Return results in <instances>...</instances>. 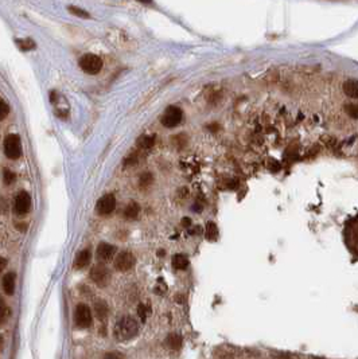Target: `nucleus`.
Listing matches in <instances>:
<instances>
[{"label": "nucleus", "instance_id": "nucleus-13", "mask_svg": "<svg viewBox=\"0 0 358 359\" xmlns=\"http://www.w3.org/2000/svg\"><path fill=\"white\" fill-rule=\"evenodd\" d=\"M343 92L346 96H349L351 98L358 97V84L355 80H349L343 84Z\"/></svg>", "mask_w": 358, "mask_h": 359}, {"label": "nucleus", "instance_id": "nucleus-8", "mask_svg": "<svg viewBox=\"0 0 358 359\" xmlns=\"http://www.w3.org/2000/svg\"><path fill=\"white\" fill-rule=\"evenodd\" d=\"M14 208L19 216L27 214L31 208V196L29 192L21 191L15 198V203H14Z\"/></svg>", "mask_w": 358, "mask_h": 359}, {"label": "nucleus", "instance_id": "nucleus-33", "mask_svg": "<svg viewBox=\"0 0 358 359\" xmlns=\"http://www.w3.org/2000/svg\"><path fill=\"white\" fill-rule=\"evenodd\" d=\"M2 347H3V338L0 336V350H2Z\"/></svg>", "mask_w": 358, "mask_h": 359}, {"label": "nucleus", "instance_id": "nucleus-30", "mask_svg": "<svg viewBox=\"0 0 358 359\" xmlns=\"http://www.w3.org/2000/svg\"><path fill=\"white\" fill-rule=\"evenodd\" d=\"M6 265H7V260H6L5 257H0V273L3 272V269L6 268Z\"/></svg>", "mask_w": 358, "mask_h": 359}, {"label": "nucleus", "instance_id": "nucleus-25", "mask_svg": "<svg viewBox=\"0 0 358 359\" xmlns=\"http://www.w3.org/2000/svg\"><path fill=\"white\" fill-rule=\"evenodd\" d=\"M346 113L349 114L351 118H354V120H357L358 118V106L355 105V104H349V105H346Z\"/></svg>", "mask_w": 358, "mask_h": 359}, {"label": "nucleus", "instance_id": "nucleus-34", "mask_svg": "<svg viewBox=\"0 0 358 359\" xmlns=\"http://www.w3.org/2000/svg\"><path fill=\"white\" fill-rule=\"evenodd\" d=\"M311 359H325V358H311Z\"/></svg>", "mask_w": 358, "mask_h": 359}, {"label": "nucleus", "instance_id": "nucleus-6", "mask_svg": "<svg viewBox=\"0 0 358 359\" xmlns=\"http://www.w3.org/2000/svg\"><path fill=\"white\" fill-rule=\"evenodd\" d=\"M91 278L96 282V284H97V285L105 286L108 282H109L111 273H109V270H108L107 266L99 264V265H96L92 268Z\"/></svg>", "mask_w": 358, "mask_h": 359}, {"label": "nucleus", "instance_id": "nucleus-15", "mask_svg": "<svg viewBox=\"0 0 358 359\" xmlns=\"http://www.w3.org/2000/svg\"><path fill=\"white\" fill-rule=\"evenodd\" d=\"M10 316H11V310H10L9 304L0 298V326L6 324Z\"/></svg>", "mask_w": 358, "mask_h": 359}, {"label": "nucleus", "instance_id": "nucleus-24", "mask_svg": "<svg viewBox=\"0 0 358 359\" xmlns=\"http://www.w3.org/2000/svg\"><path fill=\"white\" fill-rule=\"evenodd\" d=\"M149 314H150L149 306H146V304H139V307H137V315H139L140 319H141L143 322H146V319H147Z\"/></svg>", "mask_w": 358, "mask_h": 359}, {"label": "nucleus", "instance_id": "nucleus-26", "mask_svg": "<svg viewBox=\"0 0 358 359\" xmlns=\"http://www.w3.org/2000/svg\"><path fill=\"white\" fill-rule=\"evenodd\" d=\"M10 113V106L3 100H0V121L5 120Z\"/></svg>", "mask_w": 358, "mask_h": 359}, {"label": "nucleus", "instance_id": "nucleus-1", "mask_svg": "<svg viewBox=\"0 0 358 359\" xmlns=\"http://www.w3.org/2000/svg\"><path fill=\"white\" fill-rule=\"evenodd\" d=\"M139 332V326L135 319L131 316H124L115 324L113 335L119 342H125L129 339L135 338Z\"/></svg>", "mask_w": 358, "mask_h": 359}, {"label": "nucleus", "instance_id": "nucleus-32", "mask_svg": "<svg viewBox=\"0 0 358 359\" xmlns=\"http://www.w3.org/2000/svg\"><path fill=\"white\" fill-rule=\"evenodd\" d=\"M139 3H145V5H150V3H153V0H137Z\"/></svg>", "mask_w": 358, "mask_h": 359}, {"label": "nucleus", "instance_id": "nucleus-21", "mask_svg": "<svg viewBox=\"0 0 358 359\" xmlns=\"http://www.w3.org/2000/svg\"><path fill=\"white\" fill-rule=\"evenodd\" d=\"M69 13L73 14V15H76V17L79 18H83V19H89L91 18V15L85 11V10L83 9H79V7H75V6H70L69 9Z\"/></svg>", "mask_w": 358, "mask_h": 359}, {"label": "nucleus", "instance_id": "nucleus-3", "mask_svg": "<svg viewBox=\"0 0 358 359\" xmlns=\"http://www.w3.org/2000/svg\"><path fill=\"white\" fill-rule=\"evenodd\" d=\"M5 154L9 159L17 160L22 156V141L18 135H9L5 139Z\"/></svg>", "mask_w": 358, "mask_h": 359}, {"label": "nucleus", "instance_id": "nucleus-10", "mask_svg": "<svg viewBox=\"0 0 358 359\" xmlns=\"http://www.w3.org/2000/svg\"><path fill=\"white\" fill-rule=\"evenodd\" d=\"M116 254V248L111 244H107V242H103L97 246V258L100 261H109L113 258V256Z\"/></svg>", "mask_w": 358, "mask_h": 359}, {"label": "nucleus", "instance_id": "nucleus-16", "mask_svg": "<svg viewBox=\"0 0 358 359\" xmlns=\"http://www.w3.org/2000/svg\"><path fill=\"white\" fill-rule=\"evenodd\" d=\"M166 344L171 350H179L182 347V338L178 334H170L166 339Z\"/></svg>", "mask_w": 358, "mask_h": 359}, {"label": "nucleus", "instance_id": "nucleus-2", "mask_svg": "<svg viewBox=\"0 0 358 359\" xmlns=\"http://www.w3.org/2000/svg\"><path fill=\"white\" fill-rule=\"evenodd\" d=\"M80 67L88 74H97L103 69V59L95 54H85L80 58Z\"/></svg>", "mask_w": 358, "mask_h": 359}, {"label": "nucleus", "instance_id": "nucleus-17", "mask_svg": "<svg viewBox=\"0 0 358 359\" xmlns=\"http://www.w3.org/2000/svg\"><path fill=\"white\" fill-rule=\"evenodd\" d=\"M189 265V258L185 254H175L173 257V266L178 270H183Z\"/></svg>", "mask_w": 358, "mask_h": 359}, {"label": "nucleus", "instance_id": "nucleus-7", "mask_svg": "<svg viewBox=\"0 0 358 359\" xmlns=\"http://www.w3.org/2000/svg\"><path fill=\"white\" fill-rule=\"evenodd\" d=\"M116 207V198L112 194H107V195L101 196L96 204V211L99 212L100 216H108L111 214Z\"/></svg>", "mask_w": 358, "mask_h": 359}, {"label": "nucleus", "instance_id": "nucleus-23", "mask_svg": "<svg viewBox=\"0 0 358 359\" xmlns=\"http://www.w3.org/2000/svg\"><path fill=\"white\" fill-rule=\"evenodd\" d=\"M17 43L23 51H29V50H33L35 47V43L31 39H22V41H17Z\"/></svg>", "mask_w": 358, "mask_h": 359}, {"label": "nucleus", "instance_id": "nucleus-22", "mask_svg": "<svg viewBox=\"0 0 358 359\" xmlns=\"http://www.w3.org/2000/svg\"><path fill=\"white\" fill-rule=\"evenodd\" d=\"M153 182H154V176H153V174H150V172H145L143 175L140 176L139 183L143 188L151 186V183H153Z\"/></svg>", "mask_w": 358, "mask_h": 359}, {"label": "nucleus", "instance_id": "nucleus-31", "mask_svg": "<svg viewBox=\"0 0 358 359\" xmlns=\"http://www.w3.org/2000/svg\"><path fill=\"white\" fill-rule=\"evenodd\" d=\"M182 225H183L185 228L186 226H190V225H191V221H190V218H183V220H182Z\"/></svg>", "mask_w": 358, "mask_h": 359}, {"label": "nucleus", "instance_id": "nucleus-18", "mask_svg": "<svg viewBox=\"0 0 358 359\" xmlns=\"http://www.w3.org/2000/svg\"><path fill=\"white\" fill-rule=\"evenodd\" d=\"M139 204L135 203V202H131V203L127 204V207L124 210V217H125L127 220H135L136 217L139 216Z\"/></svg>", "mask_w": 358, "mask_h": 359}, {"label": "nucleus", "instance_id": "nucleus-20", "mask_svg": "<svg viewBox=\"0 0 358 359\" xmlns=\"http://www.w3.org/2000/svg\"><path fill=\"white\" fill-rule=\"evenodd\" d=\"M205 236L209 241H216L219 238V228H217V225L214 224V222H209V224L206 225Z\"/></svg>", "mask_w": 358, "mask_h": 359}, {"label": "nucleus", "instance_id": "nucleus-27", "mask_svg": "<svg viewBox=\"0 0 358 359\" xmlns=\"http://www.w3.org/2000/svg\"><path fill=\"white\" fill-rule=\"evenodd\" d=\"M3 179H5V183L6 184H11L15 182V179H17V176H15V174H14L13 171H10V170H5V174H3Z\"/></svg>", "mask_w": 358, "mask_h": 359}, {"label": "nucleus", "instance_id": "nucleus-4", "mask_svg": "<svg viewBox=\"0 0 358 359\" xmlns=\"http://www.w3.org/2000/svg\"><path fill=\"white\" fill-rule=\"evenodd\" d=\"M182 118H183V113H182L181 108L169 106L162 116V124L167 128H174L181 124Z\"/></svg>", "mask_w": 358, "mask_h": 359}, {"label": "nucleus", "instance_id": "nucleus-9", "mask_svg": "<svg viewBox=\"0 0 358 359\" xmlns=\"http://www.w3.org/2000/svg\"><path fill=\"white\" fill-rule=\"evenodd\" d=\"M135 264V257L131 252H121L115 258V268L120 272H127Z\"/></svg>", "mask_w": 358, "mask_h": 359}, {"label": "nucleus", "instance_id": "nucleus-29", "mask_svg": "<svg viewBox=\"0 0 358 359\" xmlns=\"http://www.w3.org/2000/svg\"><path fill=\"white\" fill-rule=\"evenodd\" d=\"M272 359H295V358L289 354H277L275 355V356H272Z\"/></svg>", "mask_w": 358, "mask_h": 359}, {"label": "nucleus", "instance_id": "nucleus-12", "mask_svg": "<svg viewBox=\"0 0 358 359\" xmlns=\"http://www.w3.org/2000/svg\"><path fill=\"white\" fill-rule=\"evenodd\" d=\"M91 258H92L91 250L89 249L81 250V252L77 254V257H76L75 260V268L76 269H83V268H85V266L91 262Z\"/></svg>", "mask_w": 358, "mask_h": 359}, {"label": "nucleus", "instance_id": "nucleus-19", "mask_svg": "<svg viewBox=\"0 0 358 359\" xmlns=\"http://www.w3.org/2000/svg\"><path fill=\"white\" fill-rule=\"evenodd\" d=\"M155 144V136L151 135H145L140 136L137 139V147L141 148V150H149Z\"/></svg>", "mask_w": 358, "mask_h": 359}, {"label": "nucleus", "instance_id": "nucleus-14", "mask_svg": "<svg viewBox=\"0 0 358 359\" xmlns=\"http://www.w3.org/2000/svg\"><path fill=\"white\" fill-rule=\"evenodd\" d=\"M95 314L96 316L100 319V320H104L107 319L108 314H109V308H108L107 303L100 300V302L95 303Z\"/></svg>", "mask_w": 358, "mask_h": 359}, {"label": "nucleus", "instance_id": "nucleus-11", "mask_svg": "<svg viewBox=\"0 0 358 359\" xmlns=\"http://www.w3.org/2000/svg\"><path fill=\"white\" fill-rule=\"evenodd\" d=\"M15 280H17V274L14 273V272L6 273L5 276H3L2 286H3V291H5L7 295L14 294V291H15Z\"/></svg>", "mask_w": 358, "mask_h": 359}, {"label": "nucleus", "instance_id": "nucleus-5", "mask_svg": "<svg viewBox=\"0 0 358 359\" xmlns=\"http://www.w3.org/2000/svg\"><path fill=\"white\" fill-rule=\"evenodd\" d=\"M75 322L79 328H88L92 324L91 308L87 304H79L75 311Z\"/></svg>", "mask_w": 358, "mask_h": 359}, {"label": "nucleus", "instance_id": "nucleus-28", "mask_svg": "<svg viewBox=\"0 0 358 359\" xmlns=\"http://www.w3.org/2000/svg\"><path fill=\"white\" fill-rule=\"evenodd\" d=\"M103 359H124V355L117 352V351H109L104 355Z\"/></svg>", "mask_w": 358, "mask_h": 359}]
</instances>
